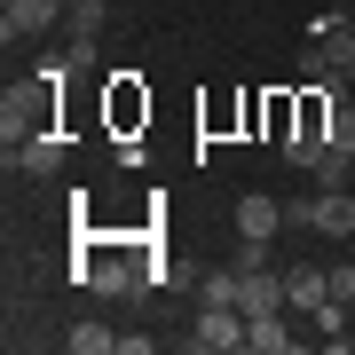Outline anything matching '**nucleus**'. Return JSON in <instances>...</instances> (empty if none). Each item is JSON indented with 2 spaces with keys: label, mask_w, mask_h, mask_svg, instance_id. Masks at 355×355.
I'll use <instances>...</instances> for the list:
<instances>
[{
  "label": "nucleus",
  "mask_w": 355,
  "mask_h": 355,
  "mask_svg": "<svg viewBox=\"0 0 355 355\" xmlns=\"http://www.w3.org/2000/svg\"><path fill=\"white\" fill-rule=\"evenodd\" d=\"M8 166H16V174H55V166H64V135L40 127V135H24V142H8Z\"/></svg>",
  "instance_id": "5"
},
{
  "label": "nucleus",
  "mask_w": 355,
  "mask_h": 355,
  "mask_svg": "<svg viewBox=\"0 0 355 355\" xmlns=\"http://www.w3.org/2000/svg\"><path fill=\"white\" fill-rule=\"evenodd\" d=\"M324 300H331V268H284V308L316 316Z\"/></svg>",
  "instance_id": "8"
},
{
  "label": "nucleus",
  "mask_w": 355,
  "mask_h": 355,
  "mask_svg": "<svg viewBox=\"0 0 355 355\" xmlns=\"http://www.w3.org/2000/svg\"><path fill=\"white\" fill-rule=\"evenodd\" d=\"M64 347H71V355H103V347H119V331H103V324H71Z\"/></svg>",
  "instance_id": "11"
},
{
  "label": "nucleus",
  "mask_w": 355,
  "mask_h": 355,
  "mask_svg": "<svg viewBox=\"0 0 355 355\" xmlns=\"http://www.w3.org/2000/svg\"><path fill=\"white\" fill-rule=\"evenodd\" d=\"M237 308H245V316H277V308H284V277H268V268H237Z\"/></svg>",
  "instance_id": "6"
},
{
  "label": "nucleus",
  "mask_w": 355,
  "mask_h": 355,
  "mask_svg": "<svg viewBox=\"0 0 355 355\" xmlns=\"http://www.w3.org/2000/svg\"><path fill=\"white\" fill-rule=\"evenodd\" d=\"M292 221H308L316 237H355V190H316L308 205H292Z\"/></svg>",
  "instance_id": "4"
},
{
  "label": "nucleus",
  "mask_w": 355,
  "mask_h": 355,
  "mask_svg": "<svg viewBox=\"0 0 355 355\" xmlns=\"http://www.w3.org/2000/svg\"><path fill=\"white\" fill-rule=\"evenodd\" d=\"M331 142L355 158V103H340V111H331Z\"/></svg>",
  "instance_id": "13"
},
{
  "label": "nucleus",
  "mask_w": 355,
  "mask_h": 355,
  "mask_svg": "<svg viewBox=\"0 0 355 355\" xmlns=\"http://www.w3.org/2000/svg\"><path fill=\"white\" fill-rule=\"evenodd\" d=\"M331 300H355V268H331Z\"/></svg>",
  "instance_id": "14"
},
{
  "label": "nucleus",
  "mask_w": 355,
  "mask_h": 355,
  "mask_svg": "<svg viewBox=\"0 0 355 355\" xmlns=\"http://www.w3.org/2000/svg\"><path fill=\"white\" fill-rule=\"evenodd\" d=\"M308 174H316V182H324V190H355V158L340 150V142H331V150H324L316 166H308Z\"/></svg>",
  "instance_id": "10"
},
{
  "label": "nucleus",
  "mask_w": 355,
  "mask_h": 355,
  "mask_svg": "<svg viewBox=\"0 0 355 355\" xmlns=\"http://www.w3.org/2000/svg\"><path fill=\"white\" fill-rule=\"evenodd\" d=\"M347 32H355V8H347Z\"/></svg>",
  "instance_id": "16"
},
{
  "label": "nucleus",
  "mask_w": 355,
  "mask_h": 355,
  "mask_svg": "<svg viewBox=\"0 0 355 355\" xmlns=\"http://www.w3.org/2000/svg\"><path fill=\"white\" fill-rule=\"evenodd\" d=\"M340 79H347V87H355V64H347V71H340Z\"/></svg>",
  "instance_id": "15"
},
{
  "label": "nucleus",
  "mask_w": 355,
  "mask_h": 355,
  "mask_svg": "<svg viewBox=\"0 0 355 355\" xmlns=\"http://www.w3.org/2000/svg\"><path fill=\"white\" fill-rule=\"evenodd\" d=\"M245 347L253 355H284V347H300V331L284 324V308L277 316H245Z\"/></svg>",
  "instance_id": "9"
},
{
  "label": "nucleus",
  "mask_w": 355,
  "mask_h": 355,
  "mask_svg": "<svg viewBox=\"0 0 355 355\" xmlns=\"http://www.w3.org/2000/svg\"><path fill=\"white\" fill-rule=\"evenodd\" d=\"M64 79H71L64 64H48L32 87H8V103H0V135H8V142L40 135V127H48V103H55V87H64Z\"/></svg>",
  "instance_id": "1"
},
{
  "label": "nucleus",
  "mask_w": 355,
  "mask_h": 355,
  "mask_svg": "<svg viewBox=\"0 0 355 355\" xmlns=\"http://www.w3.org/2000/svg\"><path fill=\"white\" fill-rule=\"evenodd\" d=\"M190 347H198V355L245 347V308H229V300H205V308H198V331H190Z\"/></svg>",
  "instance_id": "3"
},
{
  "label": "nucleus",
  "mask_w": 355,
  "mask_h": 355,
  "mask_svg": "<svg viewBox=\"0 0 355 355\" xmlns=\"http://www.w3.org/2000/svg\"><path fill=\"white\" fill-rule=\"evenodd\" d=\"M292 214H284V198H268V190H253V198H237V237H277Z\"/></svg>",
  "instance_id": "7"
},
{
  "label": "nucleus",
  "mask_w": 355,
  "mask_h": 355,
  "mask_svg": "<svg viewBox=\"0 0 355 355\" xmlns=\"http://www.w3.org/2000/svg\"><path fill=\"white\" fill-rule=\"evenodd\" d=\"M55 24H71L64 0H8L0 8V40H48Z\"/></svg>",
  "instance_id": "2"
},
{
  "label": "nucleus",
  "mask_w": 355,
  "mask_h": 355,
  "mask_svg": "<svg viewBox=\"0 0 355 355\" xmlns=\"http://www.w3.org/2000/svg\"><path fill=\"white\" fill-rule=\"evenodd\" d=\"M205 300H229V308H237V268H205Z\"/></svg>",
  "instance_id": "12"
}]
</instances>
